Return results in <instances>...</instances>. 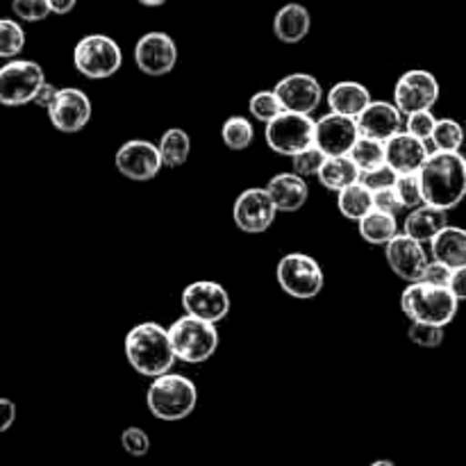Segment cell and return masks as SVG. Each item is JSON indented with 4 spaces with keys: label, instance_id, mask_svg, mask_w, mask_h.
Listing matches in <instances>:
<instances>
[{
    "label": "cell",
    "instance_id": "cell-1",
    "mask_svg": "<svg viewBox=\"0 0 466 466\" xmlns=\"http://www.w3.org/2000/svg\"><path fill=\"white\" fill-rule=\"evenodd\" d=\"M123 350L127 364L144 378L164 376L177 362L168 328L159 326L157 321H141L130 328L123 341Z\"/></svg>",
    "mask_w": 466,
    "mask_h": 466
},
{
    "label": "cell",
    "instance_id": "cell-2",
    "mask_svg": "<svg viewBox=\"0 0 466 466\" xmlns=\"http://www.w3.org/2000/svg\"><path fill=\"white\" fill-rule=\"evenodd\" d=\"M423 203L441 209H455L466 198V164L460 153L432 150L419 171Z\"/></svg>",
    "mask_w": 466,
    "mask_h": 466
},
{
    "label": "cell",
    "instance_id": "cell-3",
    "mask_svg": "<svg viewBox=\"0 0 466 466\" xmlns=\"http://www.w3.org/2000/svg\"><path fill=\"white\" fill-rule=\"evenodd\" d=\"M146 405H148V412L159 421H182L191 417L198 405V387L191 378L168 371L153 378L146 391Z\"/></svg>",
    "mask_w": 466,
    "mask_h": 466
},
{
    "label": "cell",
    "instance_id": "cell-4",
    "mask_svg": "<svg viewBox=\"0 0 466 466\" xmlns=\"http://www.w3.org/2000/svg\"><path fill=\"white\" fill-rule=\"evenodd\" d=\"M460 300L449 287L428 285V282H410L400 294V309L412 323H431L446 328L458 317Z\"/></svg>",
    "mask_w": 466,
    "mask_h": 466
},
{
    "label": "cell",
    "instance_id": "cell-5",
    "mask_svg": "<svg viewBox=\"0 0 466 466\" xmlns=\"http://www.w3.org/2000/svg\"><path fill=\"white\" fill-rule=\"evenodd\" d=\"M173 350H176L177 362L182 364H205L217 355L221 335H218L217 323H209L205 319L182 314L180 319L168 328Z\"/></svg>",
    "mask_w": 466,
    "mask_h": 466
},
{
    "label": "cell",
    "instance_id": "cell-6",
    "mask_svg": "<svg viewBox=\"0 0 466 466\" xmlns=\"http://www.w3.org/2000/svg\"><path fill=\"white\" fill-rule=\"evenodd\" d=\"M73 66L86 80H107L123 66V50L112 36L86 35L73 48Z\"/></svg>",
    "mask_w": 466,
    "mask_h": 466
},
{
    "label": "cell",
    "instance_id": "cell-7",
    "mask_svg": "<svg viewBox=\"0 0 466 466\" xmlns=\"http://www.w3.org/2000/svg\"><path fill=\"white\" fill-rule=\"evenodd\" d=\"M276 278L280 289L296 300H312L326 287L323 268L312 255L287 253L276 267Z\"/></svg>",
    "mask_w": 466,
    "mask_h": 466
},
{
    "label": "cell",
    "instance_id": "cell-8",
    "mask_svg": "<svg viewBox=\"0 0 466 466\" xmlns=\"http://www.w3.org/2000/svg\"><path fill=\"white\" fill-rule=\"evenodd\" d=\"M314 132H317V121L312 118V114L287 112L285 109L280 116L264 126V141L273 153L291 159L294 155L314 146Z\"/></svg>",
    "mask_w": 466,
    "mask_h": 466
},
{
    "label": "cell",
    "instance_id": "cell-9",
    "mask_svg": "<svg viewBox=\"0 0 466 466\" xmlns=\"http://www.w3.org/2000/svg\"><path fill=\"white\" fill-rule=\"evenodd\" d=\"M46 73L39 62L32 59H7L0 66V105L3 107H25L35 103L44 86Z\"/></svg>",
    "mask_w": 466,
    "mask_h": 466
},
{
    "label": "cell",
    "instance_id": "cell-10",
    "mask_svg": "<svg viewBox=\"0 0 466 466\" xmlns=\"http://www.w3.org/2000/svg\"><path fill=\"white\" fill-rule=\"evenodd\" d=\"M278 208L267 187H248L232 205V221L246 235H264L276 223Z\"/></svg>",
    "mask_w": 466,
    "mask_h": 466
},
{
    "label": "cell",
    "instance_id": "cell-11",
    "mask_svg": "<svg viewBox=\"0 0 466 466\" xmlns=\"http://www.w3.org/2000/svg\"><path fill=\"white\" fill-rule=\"evenodd\" d=\"M440 80L426 68H410L394 85V103L405 116L421 109H432L440 103Z\"/></svg>",
    "mask_w": 466,
    "mask_h": 466
},
{
    "label": "cell",
    "instance_id": "cell-12",
    "mask_svg": "<svg viewBox=\"0 0 466 466\" xmlns=\"http://www.w3.org/2000/svg\"><path fill=\"white\" fill-rule=\"evenodd\" d=\"M50 126L64 135H76L82 132L91 123L94 116V105L91 98L77 86H59L57 96L46 109Z\"/></svg>",
    "mask_w": 466,
    "mask_h": 466
},
{
    "label": "cell",
    "instance_id": "cell-13",
    "mask_svg": "<svg viewBox=\"0 0 466 466\" xmlns=\"http://www.w3.org/2000/svg\"><path fill=\"white\" fill-rule=\"evenodd\" d=\"M180 303L185 314L205 319L209 323H221L230 314V294L221 282L196 280L182 289Z\"/></svg>",
    "mask_w": 466,
    "mask_h": 466
},
{
    "label": "cell",
    "instance_id": "cell-14",
    "mask_svg": "<svg viewBox=\"0 0 466 466\" xmlns=\"http://www.w3.org/2000/svg\"><path fill=\"white\" fill-rule=\"evenodd\" d=\"M114 167L127 180L150 182L159 176L164 164L157 144L148 139H130L118 146L114 155Z\"/></svg>",
    "mask_w": 466,
    "mask_h": 466
},
{
    "label": "cell",
    "instance_id": "cell-15",
    "mask_svg": "<svg viewBox=\"0 0 466 466\" xmlns=\"http://www.w3.org/2000/svg\"><path fill=\"white\" fill-rule=\"evenodd\" d=\"M177 46L167 32H146L135 44V64L144 76L162 77L177 66Z\"/></svg>",
    "mask_w": 466,
    "mask_h": 466
},
{
    "label": "cell",
    "instance_id": "cell-16",
    "mask_svg": "<svg viewBox=\"0 0 466 466\" xmlns=\"http://www.w3.org/2000/svg\"><path fill=\"white\" fill-rule=\"evenodd\" d=\"M385 259L390 264L391 273L410 285V282L421 280L423 271H426L428 262H431V255H428L426 244L412 239V237L400 230L385 246Z\"/></svg>",
    "mask_w": 466,
    "mask_h": 466
},
{
    "label": "cell",
    "instance_id": "cell-17",
    "mask_svg": "<svg viewBox=\"0 0 466 466\" xmlns=\"http://www.w3.org/2000/svg\"><path fill=\"white\" fill-rule=\"evenodd\" d=\"M362 137L358 126V118L344 116V114L328 112L317 121V132H314V144L328 155V157H339V155H350L353 146Z\"/></svg>",
    "mask_w": 466,
    "mask_h": 466
},
{
    "label": "cell",
    "instance_id": "cell-18",
    "mask_svg": "<svg viewBox=\"0 0 466 466\" xmlns=\"http://www.w3.org/2000/svg\"><path fill=\"white\" fill-rule=\"evenodd\" d=\"M276 94L287 112L314 114L323 103V86L312 73H289L276 82Z\"/></svg>",
    "mask_w": 466,
    "mask_h": 466
},
{
    "label": "cell",
    "instance_id": "cell-19",
    "mask_svg": "<svg viewBox=\"0 0 466 466\" xmlns=\"http://www.w3.org/2000/svg\"><path fill=\"white\" fill-rule=\"evenodd\" d=\"M431 146L428 141L419 139V137L410 135L408 130L399 132L385 141V162L394 168L399 176L405 173H419L426 159L431 157Z\"/></svg>",
    "mask_w": 466,
    "mask_h": 466
},
{
    "label": "cell",
    "instance_id": "cell-20",
    "mask_svg": "<svg viewBox=\"0 0 466 466\" xmlns=\"http://www.w3.org/2000/svg\"><path fill=\"white\" fill-rule=\"evenodd\" d=\"M358 126L364 137L390 141L405 130V114L396 107L394 100H371V105L358 116Z\"/></svg>",
    "mask_w": 466,
    "mask_h": 466
},
{
    "label": "cell",
    "instance_id": "cell-21",
    "mask_svg": "<svg viewBox=\"0 0 466 466\" xmlns=\"http://www.w3.org/2000/svg\"><path fill=\"white\" fill-rule=\"evenodd\" d=\"M264 187L268 189V194H271L273 203H276L278 212L280 214L300 212L309 198L308 180L294 171L276 173Z\"/></svg>",
    "mask_w": 466,
    "mask_h": 466
},
{
    "label": "cell",
    "instance_id": "cell-22",
    "mask_svg": "<svg viewBox=\"0 0 466 466\" xmlns=\"http://www.w3.org/2000/svg\"><path fill=\"white\" fill-rule=\"evenodd\" d=\"M371 91L367 89V85H362L358 80L335 82L326 94V103L330 107V112L353 118H358L371 105Z\"/></svg>",
    "mask_w": 466,
    "mask_h": 466
},
{
    "label": "cell",
    "instance_id": "cell-23",
    "mask_svg": "<svg viewBox=\"0 0 466 466\" xmlns=\"http://www.w3.org/2000/svg\"><path fill=\"white\" fill-rule=\"evenodd\" d=\"M309 30H312V14L300 3L282 5L273 16V35L282 44H300L303 39H308Z\"/></svg>",
    "mask_w": 466,
    "mask_h": 466
},
{
    "label": "cell",
    "instance_id": "cell-24",
    "mask_svg": "<svg viewBox=\"0 0 466 466\" xmlns=\"http://www.w3.org/2000/svg\"><path fill=\"white\" fill-rule=\"evenodd\" d=\"M446 226H449V209L423 203L419 208L410 209L403 223V232L412 239L421 241V244H431Z\"/></svg>",
    "mask_w": 466,
    "mask_h": 466
},
{
    "label": "cell",
    "instance_id": "cell-25",
    "mask_svg": "<svg viewBox=\"0 0 466 466\" xmlns=\"http://www.w3.org/2000/svg\"><path fill=\"white\" fill-rule=\"evenodd\" d=\"M428 246H431L432 259H440L451 268L466 267V228L449 223Z\"/></svg>",
    "mask_w": 466,
    "mask_h": 466
},
{
    "label": "cell",
    "instance_id": "cell-26",
    "mask_svg": "<svg viewBox=\"0 0 466 466\" xmlns=\"http://www.w3.org/2000/svg\"><path fill=\"white\" fill-rule=\"evenodd\" d=\"M360 176H362V171H360L358 164L353 162V157H350V155H339V157L326 159L323 168L319 171L317 180L323 189L332 191V194H339L346 187L360 182Z\"/></svg>",
    "mask_w": 466,
    "mask_h": 466
},
{
    "label": "cell",
    "instance_id": "cell-27",
    "mask_svg": "<svg viewBox=\"0 0 466 466\" xmlns=\"http://www.w3.org/2000/svg\"><path fill=\"white\" fill-rule=\"evenodd\" d=\"M358 232L367 244L382 246L385 248L396 235H399V217L380 212V209H371L364 218L358 221Z\"/></svg>",
    "mask_w": 466,
    "mask_h": 466
},
{
    "label": "cell",
    "instance_id": "cell-28",
    "mask_svg": "<svg viewBox=\"0 0 466 466\" xmlns=\"http://www.w3.org/2000/svg\"><path fill=\"white\" fill-rule=\"evenodd\" d=\"M159 155H162V164L167 168H180L185 167L187 159L191 155V137L189 132L182 127H168L157 141Z\"/></svg>",
    "mask_w": 466,
    "mask_h": 466
},
{
    "label": "cell",
    "instance_id": "cell-29",
    "mask_svg": "<svg viewBox=\"0 0 466 466\" xmlns=\"http://www.w3.org/2000/svg\"><path fill=\"white\" fill-rule=\"evenodd\" d=\"M337 209L344 218L358 223L373 209V191L364 187L362 182H355V185L346 187L337 194Z\"/></svg>",
    "mask_w": 466,
    "mask_h": 466
},
{
    "label": "cell",
    "instance_id": "cell-30",
    "mask_svg": "<svg viewBox=\"0 0 466 466\" xmlns=\"http://www.w3.org/2000/svg\"><path fill=\"white\" fill-rule=\"evenodd\" d=\"M221 139L223 146L232 153H241L248 150L255 141V126L248 116H228L221 127Z\"/></svg>",
    "mask_w": 466,
    "mask_h": 466
},
{
    "label": "cell",
    "instance_id": "cell-31",
    "mask_svg": "<svg viewBox=\"0 0 466 466\" xmlns=\"http://www.w3.org/2000/svg\"><path fill=\"white\" fill-rule=\"evenodd\" d=\"M464 141L466 127L460 126L455 118H440L428 146H431V150H440V153H460Z\"/></svg>",
    "mask_w": 466,
    "mask_h": 466
},
{
    "label": "cell",
    "instance_id": "cell-32",
    "mask_svg": "<svg viewBox=\"0 0 466 466\" xmlns=\"http://www.w3.org/2000/svg\"><path fill=\"white\" fill-rule=\"evenodd\" d=\"M248 112L255 121H259L267 126L268 121H273L276 116H280V114L285 112V107H282L276 89H259L248 98Z\"/></svg>",
    "mask_w": 466,
    "mask_h": 466
},
{
    "label": "cell",
    "instance_id": "cell-33",
    "mask_svg": "<svg viewBox=\"0 0 466 466\" xmlns=\"http://www.w3.org/2000/svg\"><path fill=\"white\" fill-rule=\"evenodd\" d=\"M350 157L358 164L360 171H371V168L385 164V141L371 139V137H360L358 144L350 150Z\"/></svg>",
    "mask_w": 466,
    "mask_h": 466
},
{
    "label": "cell",
    "instance_id": "cell-34",
    "mask_svg": "<svg viewBox=\"0 0 466 466\" xmlns=\"http://www.w3.org/2000/svg\"><path fill=\"white\" fill-rule=\"evenodd\" d=\"M25 48V30L14 18H0V59H16Z\"/></svg>",
    "mask_w": 466,
    "mask_h": 466
},
{
    "label": "cell",
    "instance_id": "cell-35",
    "mask_svg": "<svg viewBox=\"0 0 466 466\" xmlns=\"http://www.w3.org/2000/svg\"><path fill=\"white\" fill-rule=\"evenodd\" d=\"M326 159L328 155L314 144L309 146V148H305L303 153L291 157V171L299 173V176L305 177V180H308V177H317L319 171L323 168V164H326Z\"/></svg>",
    "mask_w": 466,
    "mask_h": 466
},
{
    "label": "cell",
    "instance_id": "cell-36",
    "mask_svg": "<svg viewBox=\"0 0 466 466\" xmlns=\"http://www.w3.org/2000/svg\"><path fill=\"white\" fill-rule=\"evenodd\" d=\"M408 339L421 349H440L446 339V328L431 326V323H412L408 328Z\"/></svg>",
    "mask_w": 466,
    "mask_h": 466
},
{
    "label": "cell",
    "instance_id": "cell-37",
    "mask_svg": "<svg viewBox=\"0 0 466 466\" xmlns=\"http://www.w3.org/2000/svg\"><path fill=\"white\" fill-rule=\"evenodd\" d=\"M394 189L408 212L410 209L419 208V205H423V191H421V180H419V173H405V176H399Z\"/></svg>",
    "mask_w": 466,
    "mask_h": 466
},
{
    "label": "cell",
    "instance_id": "cell-38",
    "mask_svg": "<svg viewBox=\"0 0 466 466\" xmlns=\"http://www.w3.org/2000/svg\"><path fill=\"white\" fill-rule=\"evenodd\" d=\"M12 12L18 21L39 23L50 16L48 0H12Z\"/></svg>",
    "mask_w": 466,
    "mask_h": 466
},
{
    "label": "cell",
    "instance_id": "cell-39",
    "mask_svg": "<svg viewBox=\"0 0 466 466\" xmlns=\"http://www.w3.org/2000/svg\"><path fill=\"white\" fill-rule=\"evenodd\" d=\"M437 121H440V118L432 114V109H421V112H412L405 116V130H408L410 135L419 137V139L431 141Z\"/></svg>",
    "mask_w": 466,
    "mask_h": 466
},
{
    "label": "cell",
    "instance_id": "cell-40",
    "mask_svg": "<svg viewBox=\"0 0 466 466\" xmlns=\"http://www.w3.org/2000/svg\"><path fill=\"white\" fill-rule=\"evenodd\" d=\"M396 180H399V173H396L387 162L371 168V171H362V176H360V182H362L364 187H369L373 194L382 189H391V187L396 185Z\"/></svg>",
    "mask_w": 466,
    "mask_h": 466
},
{
    "label": "cell",
    "instance_id": "cell-41",
    "mask_svg": "<svg viewBox=\"0 0 466 466\" xmlns=\"http://www.w3.org/2000/svg\"><path fill=\"white\" fill-rule=\"evenodd\" d=\"M121 446L132 458H144L150 451V437L144 428L130 426L121 432Z\"/></svg>",
    "mask_w": 466,
    "mask_h": 466
},
{
    "label": "cell",
    "instance_id": "cell-42",
    "mask_svg": "<svg viewBox=\"0 0 466 466\" xmlns=\"http://www.w3.org/2000/svg\"><path fill=\"white\" fill-rule=\"evenodd\" d=\"M373 209H380V212L391 214V217H399L405 208H403V203H400L396 189L391 187V189H382V191H376V194H373Z\"/></svg>",
    "mask_w": 466,
    "mask_h": 466
},
{
    "label": "cell",
    "instance_id": "cell-43",
    "mask_svg": "<svg viewBox=\"0 0 466 466\" xmlns=\"http://www.w3.org/2000/svg\"><path fill=\"white\" fill-rule=\"evenodd\" d=\"M451 276H453V268L449 264L440 262V259H432L428 262L426 271H423L421 280L428 282V285H437V287H449Z\"/></svg>",
    "mask_w": 466,
    "mask_h": 466
},
{
    "label": "cell",
    "instance_id": "cell-44",
    "mask_svg": "<svg viewBox=\"0 0 466 466\" xmlns=\"http://www.w3.org/2000/svg\"><path fill=\"white\" fill-rule=\"evenodd\" d=\"M16 421V403L9 399H0V432H7Z\"/></svg>",
    "mask_w": 466,
    "mask_h": 466
},
{
    "label": "cell",
    "instance_id": "cell-45",
    "mask_svg": "<svg viewBox=\"0 0 466 466\" xmlns=\"http://www.w3.org/2000/svg\"><path fill=\"white\" fill-rule=\"evenodd\" d=\"M449 289L453 291V296L460 300V303H464V300H466V267L453 268V276H451Z\"/></svg>",
    "mask_w": 466,
    "mask_h": 466
},
{
    "label": "cell",
    "instance_id": "cell-46",
    "mask_svg": "<svg viewBox=\"0 0 466 466\" xmlns=\"http://www.w3.org/2000/svg\"><path fill=\"white\" fill-rule=\"evenodd\" d=\"M57 91H59V86H57V85H50V82L46 80V82H44V86H41V89H39V94H36L35 105H39V107L48 109V105L53 103L55 96H57Z\"/></svg>",
    "mask_w": 466,
    "mask_h": 466
},
{
    "label": "cell",
    "instance_id": "cell-47",
    "mask_svg": "<svg viewBox=\"0 0 466 466\" xmlns=\"http://www.w3.org/2000/svg\"><path fill=\"white\" fill-rule=\"evenodd\" d=\"M48 5L53 14H57V16H66V14H71L73 9H76L77 0H48Z\"/></svg>",
    "mask_w": 466,
    "mask_h": 466
},
{
    "label": "cell",
    "instance_id": "cell-48",
    "mask_svg": "<svg viewBox=\"0 0 466 466\" xmlns=\"http://www.w3.org/2000/svg\"><path fill=\"white\" fill-rule=\"evenodd\" d=\"M139 5H144V7H162L167 0H137Z\"/></svg>",
    "mask_w": 466,
    "mask_h": 466
},
{
    "label": "cell",
    "instance_id": "cell-49",
    "mask_svg": "<svg viewBox=\"0 0 466 466\" xmlns=\"http://www.w3.org/2000/svg\"><path fill=\"white\" fill-rule=\"evenodd\" d=\"M369 466H396L391 460H376V462H371Z\"/></svg>",
    "mask_w": 466,
    "mask_h": 466
},
{
    "label": "cell",
    "instance_id": "cell-50",
    "mask_svg": "<svg viewBox=\"0 0 466 466\" xmlns=\"http://www.w3.org/2000/svg\"><path fill=\"white\" fill-rule=\"evenodd\" d=\"M464 164H466V157H464Z\"/></svg>",
    "mask_w": 466,
    "mask_h": 466
}]
</instances>
